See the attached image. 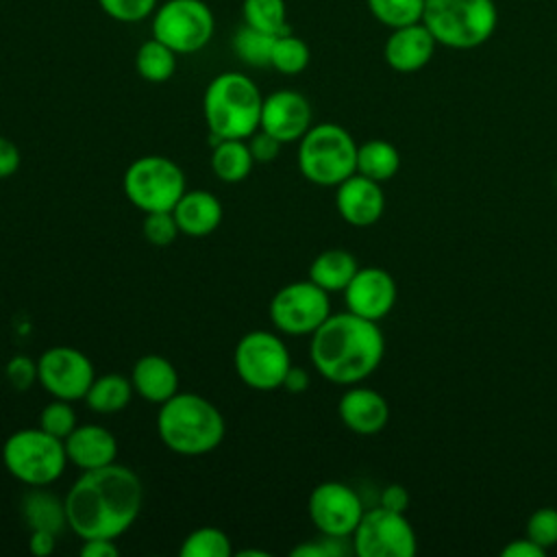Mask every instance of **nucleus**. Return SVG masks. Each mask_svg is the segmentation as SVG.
I'll list each match as a JSON object with an SVG mask.
<instances>
[{
	"instance_id": "f257e3e1",
	"label": "nucleus",
	"mask_w": 557,
	"mask_h": 557,
	"mask_svg": "<svg viewBox=\"0 0 557 557\" xmlns=\"http://www.w3.org/2000/svg\"><path fill=\"white\" fill-rule=\"evenodd\" d=\"M63 503L67 527L81 540H117L141 511L144 485L135 470L113 461L96 470H83Z\"/></svg>"
},
{
	"instance_id": "f03ea898",
	"label": "nucleus",
	"mask_w": 557,
	"mask_h": 557,
	"mask_svg": "<svg viewBox=\"0 0 557 557\" xmlns=\"http://www.w3.org/2000/svg\"><path fill=\"white\" fill-rule=\"evenodd\" d=\"M385 337L379 322L352 311L331 313L313 333L309 359L320 376L335 385H357L383 361Z\"/></svg>"
},
{
	"instance_id": "7ed1b4c3",
	"label": "nucleus",
	"mask_w": 557,
	"mask_h": 557,
	"mask_svg": "<svg viewBox=\"0 0 557 557\" xmlns=\"http://www.w3.org/2000/svg\"><path fill=\"white\" fill-rule=\"evenodd\" d=\"M157 435L172 453L198 457L222 444L226 422L209 398L194 392H176L159 405Z\"/></svg>"
},
{
	"instance_id": "20e7f679",
	"label": "nucleus",
	"mask_w": 557,
	"mask_h": 557,
	"mask_svg": "<svg viewBox=\"0 0 557 557\" xmlns=\"http://www.w3.org/2000/svg\"><path fill=\"white\" fill-rule=\"evenodd\" d=\"M263 96L257 83L242 72L213 76L202 96L209 133L218 139H248L259 131Z\"/></svg>"
},
{
	"instance_id": "39448f33",
	"label": "nucleus",
	"mask_w": 557,
	"mask_h": 557,
	"mask_svg": "<svg viewBox=\"0 0 557 557\" xmlns=\"http://www.w3.org/2000/svg\"><path fill=\"white\" fill-rule=\"evenodd\" d=\"M422 24L437 46L472 50L490 41L498 24L494 0H426Z\"/></svg>"
},
{
	"instance_id": "423d86ee",
	"label": "nucleus",
	"mask_w": 557,
	"mask_h": 557,
	"mask_svg": "<svg viewBox=\"0 0 557 557\" xmlns=\"http://www.w3.org/2000/svg\"><path fill=\"white\" fill-rule=\"evenodd\" d=\"M296 161L300 174L309 183L337 187L357 172V141L335 122L311 124L298 139Z\"/></svg>"
},
{
	"instance_id": "0eeeda50",
	"label": "nucleus",
	"mask_w": 557,
	"mask_h": 557,
	"mask_svg": "<svg viewBox=\"0 0 557 557\" xmlns=\"http://www.w3.org/2000/svg\"><path fill=\"white\" fill-rule=\"evenodd\" d=\"M2 463L20 483L46 487L63 474L70 461L63 440L46 433L41 426H35L20 429L4 440Z\"/></svg>"
},
{
	"instance_id": "6e6552de",
	"label": "nucleus",
	"mask_w": 557,
	"mask_h": 557,
	"mask_svg": "<svg viewBox=\"0 0 557 557\" xmlns=\"http://www.w3.org/2000/svg\"><path fill=\"white\" fill-rule=\"evenodd\" d=\"M124 196L139 211H172L187 191L185 172L163 154H146L135 159L122 176Z\"/></svg>"
},
{
	"instance_id": "1a4fd4ad",
	"label": "nucleus",
	"mask_w": 557,
	"mask_h": 557,
	"mask_svg": "<svg viewBox=\"0 0 557 557\" xmlns=\"http://www.w3.org/2000/svg\"><path fill=\"white\" fill-rule=\"evenodd\" d=\"M152 37L163 41L176 54L202 50L215 28L213 11L205 0H165L150 15Z\"/></svg>"
},
{
	"instance_id": "9d476101",
	"label": "nucleus",
	"mask_w": 557,
	"mask_h": 557,
	"mask_svg": "<svg viewBox=\"0 0 557 557\" xmlns=\"http://www.w3.org/2000/svg\"><path fill=\"white\" fill-rule=\"evenodd\" d=\"M233 363L239 381L257 392H272L283 385V379L292 366L285 342L263 329L248 331L235 346Z\"/></svg>"
},
{
	"instance_id": "9b49d317",
	"label": "nucleus",
	"mask_w": 557,
	"mask_h": 557,
	"mask_svg": "<svg viewBox=\"0 0 557 557\" xmlns=\"http://www.w3.org/2000/svg\"><path fill=\"white\" fill-rule=\"evenodd\" d=\"M272 326L289 337L309 335L331 315L329 292L313 281H294L283 285L268 307Z\"/></svg>"
},
{
	"instance_id": "f8f14e48",
	"label": "nucleus",
	"mask_w": 557,
	"mask_h": 557,
	"mask_svg": "<svg viewBox=\"0 0 557 557\" xmlns=\"http://www.w3.org/2000/svg\"><path fill=\"white\" fill-rule=\"evenodd\" d=\"M357 557H413L418 537L405 513L385 507L366 509L350 535Z\"/></svg>"
},
{
	"instance_id": "ddd939ff",
	"label": "nucleus",
	"mask_w": 557,
	"mask_h": 557,
	"mask_svg": "<svg viewBox=\"0 0 557 557\" xmlns=\"http://www.w3.org/2000/svg\"><path fill=\"white\" fill-rule=\"evenodd\" d=\"M39 385L61 400L85 398L89 385L96 379L91 359L72 346H52L37 359Z\"/></svg>"
},
{
	"instance_id": "4468645a",
	"label": "nucleus",
	"mask_w": 557,
	"mask_h": 557,
	"mask_svg": "<svg viewBox=\"0 0 557 557\" xmlns=\"http://www.w3.org/2000/svg\"><path fill=\"white\" fill-rule=\"evenodd\" d=\"M307 509L318 533L335 537H350L366 511L359 494L342 481L318 483L309 494Z\"/></svg>"
},
{
	"instance_id": "2eb2a0df",
	"label": "nucleus",
	"mask_w": 557,
	"mask_h": 557,
	"mask_svg": "<svg viewBox=\"0 0 557 557\" xmlns=\"http://www.w3.org/2000/svg\"><path fill=\"white\" fill-rule=\"evenodd\" d=\"M398 287L394 276L387 270L374 265L359 268L344 289L346 309L372 322L383 320L394 309Z\"/></svg>"
},
{
	"instance_id": "dca6fc26",
	"label": "nucleus",
	"mask_w": 557,
	"mask_h": 557,
	"mask_svg": "<svg viewBox=\"0 0 557 557\" xmlns=\"http://www.w3.org/2000/svg\"><path fill=\"white\" fill-rule=\"evenodd\" d=\"M311 104L294 89H278L263 96L259 128L276 137L281 144L298 141L311 128Z\"/></svg>"
},
{
	"instance_id": "f3484780",
	"label": "nucleus",
	"mask_w": 557,
	"mask_h": 557,
	"mask_svg": "<svg viewBox=\"0 0 557 557\" xmlns=\"http://www.w3.org/2000/svg\"><path fill=\"white\" fill-rule=\"evenodd\" d=\"M335 207L346 224L366 228L381 220L385 211V194L381 183L355 172L337 185Z\"/></svg>"
},
{
	"instance_id": "a211bd4d",
	"label": "nucleus",
	"mask_w": 557,
	"mask_h": 557,
	"mask_svg": "<svg viewBox=\"0 0 557 557\" xmlns=\"http://www.w3.org/2000/svg\"><path fill=\"white\" fill-rule=\"evenodd\" d=\"M435 46L437 41L431 30L422 22H416L409 26L392 28L383 46V57L394 72L413 74L429 65L435 54Z\"/></svg>"
},
{
	"instance_id": "6ab92c4d",
	"label": "nucleus",
	"mask_w": 557,
	"mask_h": 557,
	"mask_svg": "<svg viewBox=\"0 0 557 557\" xmlns=\"http://www.w3.org/2000/svg\"><path fill=\"white\" fill-rule=\"evenodd\" d=\"M337 416L348 431L357 435H374L385 429L389 420V405L376 389L350 385L337 403Z\"/></svg>"
},
{
	"instance_id": "aec40b11",
	"label": "nucleus",
	"mask_w": 557,
	"mask_h": 557,
	"mask_svg": "<svg viewBox=\"0 0 557 557\" xmlns=\"http://www.w3.org/2000/svg\"><path fill=\"white\" fill-rule=\"evenodd\" d=\"M67 461L81 470L109 466L117 457V440L102 424H78L65 440Z\"/></svg>"
},
{
	"instance_id": "412c9836",
	"label": "nucleus",
	"mask_w": 557,
	"mask_h": 557,
	"mask_svg": "<svg viewBox=\"0 0 557 557\" xmlns=\"http://www.w3.org/2000/svg\"><path fill=\"white\" fill-rule=\"evenodd\" d=\"M178 231L187 237L211 235L224 215L222 202L207 189H187L172 209Z\"/></svg>"
},
{
	"instance_id": "4be33fe9",
	"label": "nucleus",
	"mask_w": 557,
	"mask_h": 557,
	"mask_svg": "<svg viewBox=\"0 0 557 557\" xmlns=\"http://www.w3.org/2000/svg\"><path fill=\"white\" fill-rule=\"evenodd\" d=\"M131 383L137 396L161 405L178 392V372L163 355H144L133 366Z\"/></svg>"
},
{
	"instance_id": "5701e85b",
	"label": "nucleus",
	"mask_w": 557,
	"mask_h": 557,
	"mask_svg": "<svg viewBox=\"0 0 557 557\" xmlns=\"http://www.w3.org/2000/svg\"><path fill=\"white\" fill-rule=\"evenodd\" d=\"M359 263L352 252L344 248L322 250L309 265V281H313L324 292H344L346 285L357 274Z\"/></svg>"
},
{
	"instance_id": "b1692460",
	"label": "nucleus",
	"mask_w": 557,
	"mask_h": 557,
	"mask_svg": "<svg viewBox=\"0 0 557 557\" xmlns=\"http://www.w3.org/2000/svg\"><path fill=\"white\" fill-rule=\"evenodd\" d=\"M211 150V170L224 183H242L248 178L255 159L250 154L246 139H218L213 137Z\"/></svg>"
},
{
	"instance_id": "393cba45",
	"label": "nucleus",
	"mask_w": 557,
	"mask_h": 557,
	"mask_svg": "<svg viewBox=\"0 0 557 557\" xmlns=\"http://www.w3.org/2000/svg\"><path fill=\"white\" fill-rule=\"evenodd\" d=\"M135 389L128 376L109 372L102 376H96L85 394V403L96 413H117L124 407H128Z\"/></svg>"
},
{
	"instance_id": "a878e982",
	"label": "nucleus",
	"mask_w": 557,
	"mask_h": 557,
	"mask_svg": "<svg viewBox=\"0 0 557 557\" xmlns=\"http://www.w3.org/2000/svg\"><path fill=\"white\" fill-rule=\"evenodd\" d=\"M400 170V152L387 139H368L357 146V172L376 181L385 183L394 178Z\"/></svg>"
},
{
	"instance_id": "bb28decb",
	"label": "nucleus",
	"mask_w": 557,
	"mask_h": 557,
	"mask_svg": "<svg viewBox=\"0 0 557 557\" xmlns=\"http://www.w3.org/2000/svg\"><path fill=\"white\" fill-rule=\"evenodd\" d=\"M22 513L28 529H46L59 533L63 527H67L65 503L59 500L54 494L46 492L44 487H33L24 496Z\"/></svg>"
},
{
	"instance_id": "cd10ccee",
	"label": "nucleus",
	"mask_w": 557,
	"mask_h": 557,
	"mask_svg": "<svg viewBox=\"0 0 557 557\" xmlns=\"http://www.w3.org/2000/svg\"><path fill=\"white\" fill-rule=\"evenodd\" d=\"M137 74L148 83H165L176 72V52L163 41L150 37L141 41L135 54Z\"/></svg>"
},
{
	"instance_id": "c85d7f7f",
	"label": "nucleus",
	"mask_w": 557,
	"mask_h": 557,
	"mask_svg": "<svg viewBox=\"0 0 557 557\" xmlns=\"http://www.w3.org/2000/svg\"><path fill=\"white\" fill-rule=\"evenodd\" d=\"M276 35L263 33L248 24H242L233 35V52L237 59L250 67H270L272 44Z\"/></svg>"
},
{
	"instance_id": "c756f323",
	"label": "nucleus",
	"mask_w": 557,
	"mask_h": 557,
	"mask_svg": "<svg viewBox=\"0 0 557 557\" xmlns=\"http://www.w3.org/2000/svg\"><path fill=\"white\" fill-rule=\"evenodd\" d=\"M311 52L305 39H300L294 33H281L274 37L272 54H270V67H274L281 74L294 76L300 74L309 65Z\"/></svg>"
},
{
	"instance_id": "7c9ffc66",
	"label": "nucleus",
	"mask_w": 557,
	"mask_h": 557,
	"mask_svg": "<svg viewBox=\"0 0 557 557\" xmlns=\"http://www.w3.org/2000/svg\"><path fill=\"white\" fill-rule=\"evenodd\" d=\"M242 17L244 24L270 35H281L289 30L285 0H244Z\"/></svg>"
},
{
	"instance_id": "2f4dec72",
	"label": "nucleus",
	"mask_w": 557,
	"mask_h": 557,
	"mask_svg": "<svg viewBox=\"0 0 557 557\" xmlns=\"http://www.w3.org/2000/svg\"><path fill=\"white\" fill-rule=\"evenodd\" d=\"M424 2L426 0H366L372 17L389 30L422 22Z\"/></svg>"
},
{
	"instance_id": "473e14b6",
	"label": "nucleus",
	"mask_w": 557,
	"mask_h": 557,
	"mask_svg": "<svg viewBox=\"0 0 557 557\" xmlns=\"http://www.w3.org/2000/svg\"><path fill=\"white\" fill-rule=\"evenodd\" d=\"M178 553L181 557H228L233 553V544L222 529L200 527L183 540Z\"/></svg>"
},
{
	"instance_id": "72a5a7b5",
	"label": "nucleus",
	"mask_w": 557,
	"mask_h": 557,
	"mask_svg": "<svg viewBox=\"0 0 557 557\" xmlns=\"http://www.w3.org/2000/svg\"><path fill=\"white\" fill-rule=\"evenodd\" d=\"M46 433L59 437V440H65L76 426V411L72 407L70 400H61V398H54L50 400L41 411H39V424Z\"/></svg>"
},
{
	"instance_id": "f704fd0d",
	"label": "nucleus",
	"mask_w": 557,
	"mask_h": 557,
	"mask_svg": "<svg viewBox=\"0 0 557 557\" xmlns=\"http://www.w3.org/2000/svg\"><path fill=\"white\" fill-rule=\"evenodd\" d=\"M144 224H141V231H144V237L157 246V248H165L170 244H174V239L178 237V224L174 220V213L172 211H150V213H144Z\"/></svg>"
},
{
	"instance_id": "c9c22d12",
	"label": "nucleus",
	"mask_w": 557,
	"mask_h": 557,
	"mask_svg": "<svg viewBox=\"0 0 557 557\" xmlns=\"http://www.w3.org/2000/svg\"><path fill=\"white\" fill-rule=\"evenodd\" d=\"M100 9L115 22L135 24L150 17L157 9V0H98Z\"/></svg>"
},
{
	"instance_id": "e433bc0d",
	"label": "nucleus",
	"mask_w": 557,
	"mask_h": 557,
	"mask_svg": "<svg viewBox=\"0 0 557 557\" xmlns=\"http://www.w3.org/2000/svg\"><path fill=\"white\" fill-rule=\"evenodd\" d=\"M527 537L540 544L544 550L557 546V509L540 507L527 520Z\"/></svg>"
},
{
	"instance_id": "4c0bfd02",
	"label": "nucleus",
	"mask_w": 557,
	"mask_h": 557,
	"mask_svg": "<svg viewBox=\"0 0 557 557\" xmlns=\"http://www.w3.org/2000/svg\"><path fill=\"white\" fill-rule=\"evenodd\" d=\"M7 381L11 383V387H15L17 392L30 389L35 383H39V370H37V361L26 357V355H15L7 361L4 368Z\"/></svg>"
},
{
	"instance_id": "58836bf2",
	"label": "nucleus",
	"mask_w": 557,
	"mask_h": 557,
	"mask_svg": "<svg viewBox=\"0 0 557 557\" xmlns=\"http://www.w3.org/2000/svg\"><path fill=\"white\" fill-rule=\"evenodd\" d=\"M246 141H248V148H250V154H252L255 163H270V161H274L278 157V152H281V146H283L276 137H272L270 133H265L261 128L255 131Z\"/></svg>"
},
{
	"instance_id": "ea45409f",
	"label": "nucleus",
	"mask_w": 557,
	"mask_h": 557,
	"mask_svg": "<svg viewBox=\"0 0 557 557\" xmlns=\"http://www.w3.org/2000/svg\"><path fill=\"white\" fill-rule=\"evenodd\" d=\"M409 492L405 485L400 483H389L383 487L381 492V498H379V505L385 507V509H392V511H400L405 513L407 507H409Z\"/></svg>"
},
{
	"instance_id": "a19ab883",
	"label": "nucleus",
	"mask_w": 557,
	"mask_h": 557,
	"mask_svg": "<svg viewBox=\"0 0 557 557\" xmlns=\"http://www.w3.org/2000/svg\"><path fill=\"white\" fill-rule=\"evenodd\" d=\"M22 163V154L20 148L9 139L0 135V178H9L17 172Z\"/></svg>"
},
{
	"instance_id": "79ce46f5",
	"label": "nucleus",
	"mask_w": 557,
	"mask_h": 557,
	"mask_svg": "<svg viewBox=\"0 0 557 557\" xmlns=\"http://www.w3.org/2000/svg\"><path fill=\"white\" fill-rule=\"evenodd\" d=\"M57 548V533L46 531V529H30L28 537V550L37 557H48Z\"/></svg>"
},
{
	"instance_id": "37998d69",
	"label": "nucleus",
	"mask_w": 557,
	"mask_h": 557,
	"mask_svg": "<svg viewBox=\"0 0 557 557\" xmlns=\"http://www.w3.org/2000/svg\"><path fill=\"white\" fill-rule=\"evenodd\" d=\"M500 555L503 557H544L546 550L524 535V537H516L509 544H505Z\"/></svg>"
},
{
	"instance_id": "c03bdc74",
	"label": "nucleus",
	"mask_w": 557,
	"mask_h": 557,
	"mask_svg": "<svg viewBox=\"0 0 557 557\" xmlns=\"http://www.w3.org/2000/svg\"><path fill=\"white\" fill-rule=\"evenodd\" d=\"M78 553L83 557H117L120 548H117L115 540L91 537V540H83V546H81Z\"/></svg>"
},
{
	"instance_id": "a18cd8bd",
	"label": "nucleus",
	"mask_w": 557,
	"mask_h": 557,
	"mask_svg": "<svg viewBox=\"0 0 557 557\" xmlns=\"http://www.w3.org/2000/svg\"><path fill=\"white\" fill-rule=\"evenodd\" d=\"M281 387L287 389V392H292V394L305 392V389L309 387V372H307L305 368L292 363L289 370H287V374H285V379H283V385H281Z\"/></svg>"
},
{
	"instance_id": "49530a36",
	"label": "nucleus",
	"mask_w": 557,
	"mask_h": 557,
	"mask_svg": "<svg viewBox=\"0 0 557 557\" xmlns=\"http://www.w3.org/2000/svg\"><path fill=\"white\" fill-rule=\"evenodd\" d=\"M292 557H329V550L322 542V537H315L311 542H302L292 548Z\"/></svg>"
},
{
	"instance_id": "de8ad7c7",
	"label": "nucleus",
	"mask_w": 557,
	"mask_h": 557,
	"mask_svg": "<svg viewBox=\"0 0 557 557\" xmlns=\"http://www.w3.org/2000/svg\"><path fill=\"white\" fill-rule=\"evenodd\" d=\"M237 555H239V557H270V553L257 550V548H246V550H239Z\"/></svg>"
}]
</instances>
